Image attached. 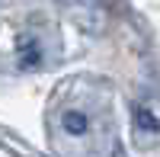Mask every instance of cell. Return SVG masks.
Here are the masks:
<instances>
[{
  "label": "cell",
  "instance_id": "7a4b0ae2",
  "mask_svg": "<svg viewBox=\"0 0 160 157\" xmlns=\"http://www.w3.org/2000/svg\"><path fill=\"white\" fill-rule=\"evenodd\" d=\"M0 61L10 71L29 74V71H42L48 68L51 58V23L45 16V10H32V13H3L0 16Z\"/></svg>",
  "mask_w": 160,
  "mask_h": 157
},
{
  "label": "cell",
  "instance_id": "3957f363",
  "mask_svg": "<svg viewBox=\"0 0 160 157\" xmlns=\"http://www.w3.org/2000/svg\"><path fill=\"white\" fill-rule=\"evenodd\" d=\"M135 132L141 138H157L160 135V115L148 106V103H141L135 109Z\"/></svg>",
  "mask_w": 160,
  "mask_h": 157
},
{
  "label": "cell",
  "instance_id": "6da1fadb",
  "mask_svg": "<svg viewBox=\"0 0 160 157\" xmlns=\"http://www.w3.org/2000/svg\"><path fill=\"white\" fill-rule=\"evenodd\" d=\"M51 135L64 157H96L112 141V112L102 96H64L51 119Z\"/></svg>",
  "mask_w": 160,
  "mask_h": 157
}]
</instances>
